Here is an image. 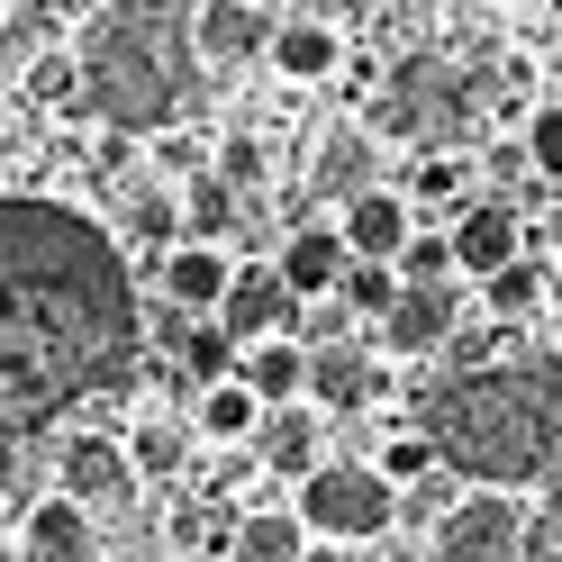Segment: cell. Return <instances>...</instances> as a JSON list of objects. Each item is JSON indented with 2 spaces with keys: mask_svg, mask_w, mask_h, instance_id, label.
I'll list each match as a JSON object with an SVG mask.
<instances>
[{
  "mask_svg": "<svg viewBox=\"0 0 562 562\" xmlns=\"http://www.w3.org/2000/svg\"><path fill=\"white\" fill-rule=\"evenodd\" d=\"M526 544H536V517L517 508V490H472L436 526L427 562H526Z\"/></svg>",
  "mask_w": 562,
  "mask_h": 562,
  "instance_id": "5",
  "label": "cell"
},
{
  "mask_svg": "<svg viewBox=\"0 0 562 562\" xmlns=\"http://www.w3.org/2000/svg\"><path fill=\"white\" fill-rule=\"evenodd\" d=\"M336 227H345V245H355V263H400L408 245H417V209L381 182V191H363V200H345Z\"/></svg>",
  "mask_w": 562,
  "mask_h": 562,
  "instance_id": "11",
  "label": "cell"
},
{
  "mask_svg": "<svg viewBox=\"0 0 562 562\" xmlns=\"http://www.w3.org/2000/svg\"><path fill=\"white\" fill-rule=\"evenodd\" d=\"M453 255H463L472 281H499V272L526 263V218H517L508 200H472L463 218H453Z\"/></svg>",
  "mask_w": 562,
  "mask_h": 562,
  "instance_id": "9",
  "label": "cell"
},
{
  "mask_svg": "<svg viewBox=\"0 0 562 562\" xmlns=\"http://www.w3.org/2000/svg\"><path fill=\"white\" fill-rule=\"evenodd\" d=\"M300 318H308V308L291 300L281 263H245L236 291H227V308H218V327L245 345V355H255V345H272V336H300Z\"/></svg>",
  "mask_w": 562,
  "mask_h": 562,
  "instance_id": "6",
  "label": "cell"
},
{
  "mask_svg": "<svg viewBox=\"0 0 562 562\" xmlns=\"http://www.w3.org/2000/svg\"><path fill=\"white\" fill-rule=\"evenodd\" d=\"M372 562H408V553H400V544H372Z\"/></svg>",
  "mask_w": 562,
  "mask_h": 562,
  "instance_id": "31",
  "label": "cell"
},
{
  "mask_svg": "<svg viewBox=\"0 0 562 562\" xmlns=\"http://www.w3.org/2000/svg\"><path fill=\"white\" fill-rule=\"evenodd\" d=\"M236 255L227 245H182V255H164L155 263V281H164V308H191V318H218L227 308V291H236Z\"/></svg>",
  "mask_w": 562,
  "mask_h": 562,
  "instance_id": "10",
  "label": "cell"
},
{
  "mask_svg": "<svg viewBox=\"0 0 562 562\" xmlns=\"http://www.w3.org/2000/svg\"><path fill=\"white\" fill-rule=\"evenodd\" d=\"M263 417H272V408L245 391V381H218V391H200V400H191V427H200L209 445H255V436H263Z\"/></svg>",
  "mask_w": 562,
  "mask_h": 562,
  "instance_id": "20",
  "label": "cell"
},
{
  "mask_svg": "<svg viewBox=\"0 0 562 562\" xmlns=\"http://www.w3.org/2000/svg\"><path fill=\"white\" fill-rule=\"evenodd\" d=\"M272 37H281V19L263 10V0H200V55L209 64H272Z\"/></svg>",
  "mask_w": 562,
  "mask_h": 562,
  "instance_id": "12",
  "label": "cell"
},
{
  "mask_svg": "<svg viewBox=\"0 0 562 562\" xmlns=\"http://www.w3.org/2000/svg\"><path fill=\"white\" fill-rule=\"evenodd\" d=\"M136 363V291L119 245L55 200L0 209V408L37 436L55 408L119 391Z\"/></svg>",
  "mask_w": 562,
  "mask_h": 562,
  "instance_id": "1",
  "label": "cell"
},
{
  "mask_svg": "<svg viewBox=\"0 0 562 562\" xmlns=\"http://www.w3.org/2000/svg\"><path fill=\"white\" fill-rule=\"evenodd\" d=\"M526 155H536V182H562V100L526 119Z\"/></svg>",
  "mask_w": 562,
  "mask_h": 562,
  "instance_id": "27",
  "label": "cell"
},
{
  "mask_svg": "<svg viewBox=\"0 0 562 562\" xmlns=\"http://www.w3.org/2000/svg\"><path fill=\"white\" fill-rule=\"evenodd\" d=\"M417 427L445 445V472L481 490H526L562 472V372L553 363H481L427 391Z\"/></svg>",
  "mask_w": 562,
  "mask_h": 562,
  "instance_id": "2",
  "label": "cell"
},
{
  "mask_svg": "<svg viewBox=\"0 0 562 562\" xmlns=\"http://www.w3.org/2000/svg\"><path fill=\"white\" fill-rule=\"evenodd\" d=\"M91 544H100L91 536V508H74L64 490L19 517V562H91Z\"/></svg>",
  "mask_w": 562,
  "mask_h": 562,
  "instance_id": "14",
  "label": "cell"
},
{
  "mask_svg": "<svg viewBox=\"0 0 562 562\" xmlns=\"http://www.w3.org/2000/svg\"><path fill=\"white\" fill-rule=\"evenodd\" d=\"M453 272H463L453 227H417V245L400 255V281H408V291H453Z\"/></svg>",
  "mask_w": 562,
  "mask_h": 562,
  "instance_id": "23",
  "label": "cell"
},
{
  "mask_svg": "<svg viewBox=\"0 0 562 562\" xmlns=\"http://www.w3.org/2000/svg\"><path fill=\"white\" fill-rule=\"evenodd\" d=\"M255 445H263V463H272V472H300V481L318 472V417H308V408H272Z\"/></svg>",
  "mask_w": 562,
  "mask_h": 562,
  "instance_id": "21",
  "label": "cell"
},
{
  "mask_svg": "<svg viewBox=\"0 0 562 562\" xmlns=\"http://www.w3.org/2000/svg\"><path fill=\"white\" fill-rule=\"evenodd\" d=\"M82 82L110 127L146 136V146L172 136V119L200 91V10H182V0H110L91 19Z\"/></svg>",
  "mask_w": 562,
  "mask_h": 562,
  "instance_id": "3",
  "label": "cell"
},
{
  "mask_svg": "<svg viewBox=\"0 0 562 562\" xmlns=\"http://www.w3.org/2000/svg\"><path fill=\"white\" fill-rule=\"evenodd\" d=\"M308 372H318V355H308L300 336H272V345H255V355H245V391H255L263 408H300L308 400Z\"/></svg>",
  "mask_w": 562,
  "mask_h": 562,
  "instance_id": "16",
  "label": "cell"
},
{
  "mask_svg": "<svg viewBox=\"0 0 562 562\" xmlns=\"http://www.w3.org/2000/svg\"><path fill=\"white\" fill-rule=\"evenodd\" d=\"M308 400H327V408H372V400H381V363L363 355L355 336H345V345H327V355H318V372H308Z\"/></svg>",
  "mask_w": 562,
  "mask_h": 562,
  "instance_id": "18",
  "label": "cell"
},
{
  "mask_svg": "<svg viewBox=\"0 0 562 562\" xmlns=\"http://www.w3.org/2000/svg\"><path fill=\"white\" fill-rule=\"evenodd\" d=\"M272 263H281L300 308H327V300H345V281H355V245H345V227H291V245H281Z\"/></svg>",
  "mask_w": 562,
  "mask_h": 562,
  "instance_id": "7",
  "label": "cell"
},
{
  "mask_svg": "<svg viewBox=\"0 0 562 562\" xmlns=\"http://www.w3.org/2000/svg\"><path fill=\"white\" fill-rule=\"evenodd\" d=\"M400 300H408L400 263H355V281H345V318H363V327H391Z\"/></svg>",
  "mask_w": 562,
  "mask_h": 562,
  "instance_id": "22",
  "label": "cell"
},
{
  "mask_svg": "<svg viewBox=\"0 0 562 562\" xmlns=\"http://www.w3.org/2000/svg\"><path fill=\"white\" fill-rule=\"evenodd\" d=\"M526 562H562V508L536 517V544H526Z\"/></svg>",
  "mask_w": 562,
  "mask_h": 562,
  "instance_id": "30",
  "label": "cell"
},
{
  "mask_svg": "<svg viewBox=\"0 0 562 562\" xmlns=\"http://www.w3.org/2000/svg\"><path fill=\"white\" fill-rule=\"evenodd\" d=\"M127 245H146V255H182L191 245V200H172L164 172H146V182H127Z\"/></svg>",
  "mask_w": 562,
  "mask_h": 562,
  "instance_id": "15",
  "label": "cell"
},
{
  "mask_svg": "<svg viewBox=\"0 0 562 562\" xmlns=\"http://www.w3.org/2000/svg\"><path fill=\"white\" fill-rule=\"evenodd\" d=\"M209 172H218V182L245 200V191H263V172H272V155H263V136H218V164H209Z\"/></svg>",
  "mask_w": 562,
  "mask_h": 562,
  "instance_id": "25",
  "label": "cell"
},
{
  "mask_svg": "<svg viewBox=\"0 0 562 562\" xmlns=\"http://www.w3.org/2000/svg\"><path fill=\"white\" fill-rule=\"evenodd\" d=\"M308 526H300V508H255V517H236V536H227V553L236 562H308Z\"/></svg>",
  "mask_w": 562,
  "mask_h": 562,
  "instance_id": "19",
  "label": "cell"
},
{
  "mask_svg": "<svg viewBox=\"0 0 562 562\" xmlns=\"http://www.w3.org/2000/svg\"><path fill=\"white\" fill-rule=\"evenodd\" d=\"M490 291V318H526V308L544 300V272H536V255H526L517 272H499V281H481Z\"/></svg>",
  "mask_w": 562,
  "mask_h": 562,
  "instance_id": "26",
  "label": "cell"
},
{
  "mask_svg": "<svg viewBox=\"0 0 562 562\" xmlns=\"http://www.w3.org/2000/svg\"><path fill=\"white\" fill-rule=\"evenodd\" d=\"M381 355H445V345H463V300L453 291H408L391 308V327H372Z\"/></svg>",
  "mask_w": 562,
  "mask_h": 562,
  "instance_id": "13",
  "label": "cell"
},
{
  "mask_svg": "<svg viewBox=\"0 0 562 562\" xmlns=\"http://www.w3.org/2000/svg\"><path fill=\"white\" fill-rule=\"evenodd\" d=\"M136 463H146V472H172V463H182V427H164V417H155V427H136Z\"/></svg>",
  "mask_w": 562,
  "mask_h": 562,
  "instance_id": "28",
  "label": "cell"
},
{
  "mask_svg": "<svg viewBox=\"0 0 562 562\" xmlns=\"http://www.w3.org/2000/svg\"><path fill=\"white\" fill-rule=\"evenodd\" d=\"M300 526H308V536H318V544H345V553H372V544H391L400 536V490L391 481H381V463H363V453H345V463H318V472H308L300 481Z\"/></svg>",
  "mask_w": 562,
  "mask_h": 562,
  "instance_id": "4",
  "label": "cell"
},
{
  "mask_svg": "<svg viewBox=\"0 0 562 562\" xmlns=\"http://www.w3.org/2000/svg\"><path fill=\"white\" fill-rule=\"evenodd\" d=\"M227 227H236V191L218 172H200L191 182V245H227Z\"/></svg>",
  "mask_w": 562,
  "mask_h": 562,
  "instance_id": "24",
  "label": "cell"
},
{
  "mask_svg": "<svg viewBox=\"0 0 562 562\" xmlns=\"http://www.w3.org/2000/svg\"><path fill=\"white\" fill-rule=\"evenodd\" d=\"M453 191H463V155H436L427 172H417V200H427V209H436V200H453Z\"/></svg>",
  "mask_w": 562,
  "mask_h": 562,
  "instance_id": "29",
  "label": "cell"
},
{
  "mask_svg": "<svg viewBox=\"0 0 562 562\" xmlns=\"http://www.w3.org/2000/svg\"><path fill=\"white\" fill-rule=\"evenodd\" d=\"M272 74H281V82H327V74H345V37H336V27H318V19H281Z\"/></svg>",
  "mask_w": 562,
  "mask_h": 562,
  "instance_id": "17",
  "label": "cell"
},
{
  "mask_svg": "<svg viewBox=\"0 0 562 562\" xmlns=\"http://www.w3.org/2000/svg\"><path fill=\"white\" fill-rule=\"evenodd\" d=\"M127 481H136V453L119 445V436H64V453H55V490L74 508H110V499H127Z\"/></svg>",
  "mask_w": 562,
  "mask_h": 562,
  "instance_id": "8",
  "label": "cell"
}]
</instances>
